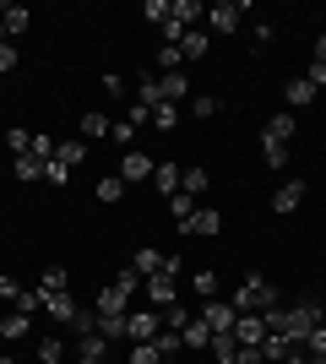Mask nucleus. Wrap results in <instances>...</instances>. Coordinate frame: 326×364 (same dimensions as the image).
Instances as JSON below:
<instances>
[{"label": "nucleus", "instance_id": "2", "mask_svg": "<svg viewBox=\"0 0 326 364\" xmlns=\"http://www.w3.org/2000/svg\"><path fill=\"white\" fill-rule=\"evenodd\" d=\"M229 304L239 310V316H266V310H278V304H283V294H278V283H272V277L250 272L245 283H239V294H234Z\"/></svg>", "mask_w": 326, "mask_h": 364}, {"label": "nucleus", "instance_id": "25", "mask_svg": "<svg viewBox=\"0 0 326 364\" xmlns=\"http://www.w3.org/2000/svg\"><path fill=\"white\" fill-rule=\"evenodd\" d=\"M109 125H114V120H109V114H98V109H87V114H82V136H87V141H98V136H109Z\"/></svg>", "mask_w": 326, "mask_h": 364}, {"label": "nucleus", "instance_id": "12", "mask_svg": "<svg viewBox=\"0 0 326 364\" xmlns=\"http://www.w3.org/2000/svg\"><path fill=\"white\" fill-rule=\"evenodd\" d=\"M299 201H305V185L288 180V185H278V191H272V213H294Z\"/></svg>", "mask_w": 326, "mask_h": 364}, {"label": "nucleus", "instance_id": "13", "mask_svg": "<svg viewBox=\"0 0 326 364\" xmlns=\"http://www.w3.org/2000/svg\"><path fill=\"white\" fill-rule=\"evenodd\" d=\"M131 272H141V277H158V272H163V250H153V245H141L136 256H131Z\"/></svg>", "mask_w": 326, "mask_h": 364}, {"label": "nucleus", "instance_id": "11", "mask_svg": "<svg viewBox=\"0 0 326 364\" xmlns=\"http://www.w3.org/2000/svg\"><path fill=\"white\" fill-rule=\"evenodd\" d=\"M217 228H223V213H217V207H196V218H190V228H185V234L207 240V234H217Z\"/></svg>", "mask_w": 326, "mask_h": 364}, {"label": "nucleus", "instance_id": "31", "mask_svg": "<svg viewBox=\"0 0 326 364\" xmlns=\"http://www.w3.org/2000/svg\"><path fill=\"white\" fill-rule=\"evenodd\" d=\"M82 158H87V147H82V141H60V147H55V164H65V168H77Z\"/></svg>", "mask_w": 326, "mask_h": 364}, {"label": "nucleus", "instance_id": "27", "mask_svg": "<svg viewBox=\"0 0 326 364\" xmlns=\"http://www.w3.org/2000/svg\"><path fill=\"white\" fill-rule=\"evenodd\" d=\"M299 348L310 353V364H326V321H321V326H315L310 337H305V343H299Z\"/></svg>", "mask_w": 326, "mask_h": 364}, {"label": "nucleus", "instance_id": "22", "mask_svg": "<svg viewBox=\"0 0 326 364\" xmlns=\"http://www.w3.org/2000/svg\"><path fill=\"white\" fill-rule=\"evenodd\" d=\"M0 337H6V343H22V337H28V316H22V310L0 316Z\"/></svg>", "mask_w": 326, "mask_h": 364}, {"label": "nucleus", "instance_id": "23", "mask_svg": "<svg viewBox=\"0 0 326 364\" xmlns=\"http://www.w3.org/2000/svg\"><path fill=\"white\" fill-rule=\"evenodd\" d=\"M180 55H185V60H207V33L190 28L185 38H180Z\"/></svg>", "mask_w": 326, "mask_h": 364}, {"label": "nucleus", "instance_id": "41", "mask_svg": "<svg viewBox=\"0 0 326 364\" xmlns=\"http://www.w3.org/2000/svg\"><path fill=\"white\" fill-rule=\"evenodd\" d=\"M190 289L202 294V304H207V299H217V272H196V277H190Z\"/></svg>", "mask_w": 326, "mask_h": 364}, {"label": "nucleus", "instance_id": "57", "mask_svg": "<svg viewBox=\"0 0 326 364\" xmlns=\"http://www.w3.org/2000/svg\"><path fill=\"white\" fill-rule=\"evenodd\" d=\"M0 364H16V359H0Z\"/></svg>", "mask_w": 326, "mask_h": 364}, {"label": "nucleus", "instance_id": "52", "mask_svg": "<svg viewBox=\"0 0 326 364\" xmlns=\"http://www.w3.org/2000/svg\"><path fill=\"white\" fill-rule=\"evenodd\" d=\"M305 82H310V87L321 92V87H326V65H321V60H310V71H305Z\"/></svg>", "mask_w": 326, "mask_h": 364}, {"label": "nucleus", "instance_id": "48", "mask_svg": "<svg viewBox=\"0 0 326 364\" xmlns=\"http://www.w3.org/2000/svg\"><path fill=\"white\" fill-rule=\"evenodd\" d=\"M71 326H77V337L98 332V310H77V321H71Z\"/></svg>", "mask_w": 326, "mask_h": 364}, {"label": "nucleus", "instance_id": "5", "mask_svg": "<svg viewBox=\"0 0 326 364\" xmlns=\"http://www.w3.org/2000/svg\"><path fill=\"white\" fill-rule=\"evenodd\" d=\"M202 321L212 326V337H217V332H234V321H239V310H234L229 299H207V304H202Z\"/></svg>", "mask_w": 326, "mask_h": 364}, {"label": "nucleus", "instance_id": "20", "mask_svg": "<svg viewBox=\"0 0 326 364\" xmlns=\"http://www.w3.org/2000/svg\"><path fill=\"white\" fill-rule=\"evenodd\" d=\"M261 141H294V114H272L261 131Z\"/></svg>", "mask_w": 326, "mask_h": 364}, {"label": "nucleus", "instance_id": "24", "mask_svg": "<svg viewBox=\"0 0 326 364\" xmlns=\"http://www.w3.org/2000/svg\"><path fill=\"white\" fill-rule=\"evenodd\" d=\"M180 337H185V348H207V343H212V326H207L202 316H190V326Z\"/></svg>", "mask_w": 326, "mask_h": 364}, {"label": "nucleus", "instance_id": "43", "mask_svg": "<svg viewBox=\"0 0 326 364\" xmlns=\"http://www.w3.org/2000/svg\"><path fill=\"white\" fill-rule=\"evenodd\" d=\"M217 109H223V104H217V98H207V92H196V98H190V114H196V120H212Z\"/></svg>", "mask_w": 326, "mask_h": 364}, {"label": "nucleus", "instance_id": "45", "mask_svg": "<svg viewBox=\"0 0 326 364\" xmlns=\"http://www.w3.org/2000/svg\"><path fill=\"white\" fill-rule=\"evenodd\" d=\"M158 65H163V71H180V65H185L180 44H163V49H158Z\"/></svg>", "mask_w": 326, "mask_h": 364}, {"label": "nucleus", "instance_id": "53", "mask_svg": "<svg viewBox=\"0 0 326 364\" xmlns=\"http://www.w3.org/2000/svg\"><path fill=\"white\" fill-rule=\"evenodd\" d=\"M125 120H131V125H153V109H147V104H131V114H125Z\"/></svg>", "mask_w": 326, "mask_h": 364}, {"label": "nucleus", "instance_id": "54", "mask_svg": "<svg viewBox=\"0 0 326 364\" xmlns=\"http://www.w3.org/2000/svg\"><path fill=\"white\" fill-rule=\"evenodd\" d=\"M16 294H22V283H16V277H0V299H16Z\"/></svg>", "mask_w": 326, "mask_h": 364}, {"label": "nucleus", "instance_id": "1", "mask_svg": "<svg viewBox=\"0 0 326 364\" xmlns=\"http://www.w3.org/2000/svg\"><path fill=\"white\" fill-rule=\"evenodd\" d=\"M261 321H266V332H272V337H288V343L299 348V343H305V337H310L315 326H321V304H315V299L278 304V310H266Z\"/></svg>", "mask_w": 326, "mask_h": 364}, {"label": "nucleus", "instance_id": "34", "mask_svg": "<svg viewBox=\"0 0 326 364\" xmlns=\"http://www.w3.org/2000/svg\"><path fill=\"white\" fill-rule=\"evenodd\" d=\"M288 104H315V87H310V82H305V76H294V82H288Z\"/></svg>", "mask_w": 326, "mask_h": 364}, {"label": "nucleus", "instance_id": "50", "mask_svg": "<svg viewBox=\"0 0 326 364\" xmlns=\"http://www.w3.org/2000/svg\"><path fill=\"white\" fill-rule=\"evenodd\" d=\"M44 180H49V185H65V180H71V168H65V164H55V158H49V164H44Z\"/></svg>", "mask_w": 326, "mask_h": 364}, {"label": "nucleus", "instance_id": "42", "mask_svg": "<svg viewBox=\"0 0 326 364\" xmlns=\"http://www.w3.org/2000/svg\"><path fill=\"white\" fill-rule=\"evenodd\" d=\"M163 326H169V332H185V326H190V310H185V304H169V310H163Z\"/></svg>", "mask_w": 326, "mask_h": 364}, {"label": "nucleus", "instance_id": "8", "mask_svg": "<svg viewBox=\"0 0 326 364\" xmlns=\"http://www.w3.org/2000/svg\"><path fill=\"white\" fill-rule=\"evenodd\" d=\"M147 299H153V310H169V304H180V289H174V277H147Z\"/></svg>", "mask_w": 326, "mask_h": 364}, {"label": "nucleus", "instance_id": "16", "mask_svg": "<svg viewBox=\"0 0 326 364\" xmlns=\"http://www.w3.org/2000/svg\"><path fill=\"white\" fill-rule=\"evenodd\" d=\"M207 353H212V364H234V359H239V343H234V332H217L212 343H207Z\"/></svg>", "mask_w": 326, "mask_h": 364}, {"label": "nucleus", "instance_id": "44", "mask_svg": "<svg viewBox=\"0 0 326 364\" xmlns=\"http://www.w3.org/2000/svg\"><path fill=\"white\" fill-rule=\"evenodd\" d=\"M55 147H60V141H49L44 131H33V158H38V164H49V158H55Z\"/></svg>", "mask_w": 326, "mask_h": 364}, {"label": "nucleus", "instance_id": "35", "mask_svg": "<svg viewBox=\"0 0 326 364\" xmlns=\"http://www.w3.org/2000/svg\"><path fill=\"white\" fill-rule=\"evenodd\" d=\"M153 125L163 131V136H169L174 125H180V109H174V104H158V109H153Z\"/></svg>", "mask_w": 326, "mask_h": 364}, {"label": "nucleus", "instance_id": "58", "mask_svg": "<svg viewBox=\"0 0 326 364\" xmlns=\"http://www.w3.org/2000/svg\"><path fill=\"white\" fill-rule=\"evenodd\" d=\"M163 364H180V359H163Z\"/></svg>", "mask_w": 326, "mask_h": 364}, {"label": "nucleus", "instance_id": "7", "mask_svg": "<svg viewBox=\"0 0 326 364\" xmlns=\"http://www.w3.org/2000/svg\"><path fill=\"white\" fill-rule=\"evenodd\" d=\"M98 316H131V294H120L114 283H104L98 289V304H93Z\"/></svg>", "mask_w": 326, "mask_h": 364}, {"label": "nucleus", "instance_id": "30", "mask_svg": "<svg viewBox=\"0 0 326 364\" xmlns=\"http://www.w3.org/2000/svg\"><path fill=\"white\" fill-rule=\"evenodd\" d=\"M16 310H22V316H38V310H44V289H22V294H16Z\"/></svg>", "mask_w": 326, "mask_h": 364}, {"label": "nucleus", "instance_id": "14", "mask_svg": "<svg viewBox=\"0 0 326 364\" xmlns=\"http://www.w3.org/2000/svg\"><path fill=\"white\" fill-rule=\"evenodd\" d=\"M44 310H49V316H55V321H65V326H71V321H77V310H82V304L71 299V294H44Z\"/></svg>", "mask_w": 326, "mask_h": 364}, {"label": "nucleus", "instance_id": "17", "mask_svg": "<svg viewBox=\"0 0 326 364\" xmlns=\"http://www.w3.org/2000/svg\"><path fill=\"white\" fill-rule=\"evenodd\" d=\"M169 16H174V22H180L185 33H190V28H196V22L207 16V6H202V0H174V11H169Z\"/></svg>", "mask_w": 326, "mask_h": 364}, {"label": "nucleus", "instance_id": "28", "mask_svg": "<svg viewBox=\"0 0 326 364\" xmlns=\"http://www.w3.org/2000/svg\"><path fill=\"white\" fill-rule=\"evenodd\" d=\"M136 104H147V109H158V104H163V92H158V76H153V71H147V76L136 82Z\"/></svg>", "mask_w": 326, "mask_h": 364}, {"label": "nucleus", "instance_id": "59", "mask_svg": "<svg viewBox=\"0 0 326 364\" xmlns=\"http://www.w3.org/2000/svg\"><path fill=\"white\" fill-rule=\"evenodd\" d=\"M261 364H272V359H261Z\"/></svg>", "mask_w": 326, "mask_h": 364}, {"label": "nucleus", "instance_id": "38", "mask_svg": "<svg viewBox=\"0 0 326 364\" xmlns=\"http://www.w3.org/2000/svg\"><path fill=\"white\" fill-rule=\"evenodd\" d=\"M65 359V343L60 337H44V343H38V364H60Z\"/></svg>", "mask_w": 326, "mask_h": 364}, {"label": "nucleus", "instance_id": "51", "mask_svg": "<svg viewBox=\"0 0 326 364\" xmlns=\"http://www.w3.org/2000/svg\"><path fill=\"white\" fill-rule=\"evenodd\" d=\"M114 289H120V294H136V289H141V272H131V267H125V272H120V283H114Z\"/></svg>", "mask_w": 326, "mask_h": 364}, {"label": "nucleus", "instance_id": "40", "mask_svg": "<svg viewBox=\"0 0 326 364\" xmlns=\"http://www.w3.org/2000/svg\"><path fill=\"white\" fill-rule=\"evenodd\" d=\"M169 11H174V0H147V6H141V16H147V22H158V28L169 22Z\"/></svg>", "mask_w": 326, "mask_h": 364}, {"label": "nucleus", "instance_id": "47", "mask_svg": "<svg viewBox=\"0 0 326 364\" xmlns=\"http://www.w3.org/2000/svg\"><path fill=\"white\" fill-rule=\"evenodd\" d=\"M109 136L120 141V147H131V141H136V125H131V120H114V125H109Z\"/></svg>", "mask_w": 326, "mask_h": 364}, {"label": "nucleus", "instance_id": "15", "mask_svg": "<svg viewBox=\"0 0 326 364\" xmlns=\"http://www.w3.org/2000/svg\"><path fill=\"white\" fill-rule=\"evenodd\" d=\"M169 218L180 223V234H185V228H190V218H196V196H185V191H174V196H169Z\"/></svg>", "mask_w": 326, "mask_h": 364}, {"label": "nucleus", "instance_id": "36", "mask_svg": "<svg viewBox=\"0 0 326 364\" xmlns=\"http://www.w3.org/2000/svg\"><path fill=\"white\" fill-rule=\"evenodd\" d=\"M261 158H266V168H283L288 164V141H261Z\"/></svg>", "mask_w": 326, "mask_h": 364}, {"label": "nucleus", "instance_id": "18", "mask_svg": "<svg viewBox=\"0 0 326 364\" xmlns=\"http://www.w3.org/2000/svg\"><path fill=\"white\" fill-rule=\"evenodd\" d=\"M38 289L44 294H71V272H65V267H44V272H38Z\"/></svg>", "mask_w": 326, "mask_h": 364}, {"label": "nucleus", "instance_id": "33", "mask_svg": "<svg viewBox=\"0 0 326 364\" xmlns=\"http://www.w3.org/2000/svg\"><path fill=\"white\" fill-rule=\"evenodd\" d=\"M98 337H104V343H120L125 337V316H98Z\"/></svg>", "mask_w": 326, "mask_h": 364}, {"label": "nucleus", "instance_id": "56", "mask_svg": "<svg viewBox=\"0 0 326 364\" xmlns=\"http://www.w3.org/2000/svg\"><path fill=\"white\" fill-rule=\"evenodd\" d=\"M315 60L326 65V33H321V38H315Z\"/></svg>", "mask_w": 326, "mask_h": 364}, {"label": "nucleus", "instance_id": "55", "mask_svg": "<svg viewBox=\"0 0 326 364\" xmlns=\"http://www.w3.org/2000/svg\"><path fill=\"white\" fill-rule=\"evenodd\" d=\"M283 364H310V353H305V348H294V353H288Z\"/></svg>", "mask_w": 326, "mask_h": 364}, {"label": "nucleus", "instance_id": "46", "mask_svg": "<svg viewBox=\"0 0 326 364\" xmlns=\"http://www.w3.org/2000/svg\"><path fill=\"white\" fill-rule=\"evenodd\" d=\"M6 147H11V158H22V152H33V136L28 131H6Z\"/></svg>", "mask_w": 326, "mask_h": 364}, {"label": "nucleus", "instance_id": "21", "mask_svg": "<svg viewBox=\"0 0 326 364\" xmlns=\"http://www.w3.org/2000/svg\"><path fill=\"white\" fill-rule=\"evenodd\" d=\"M180 180H185V168H180V164H158L153 168V185H158V191H169V196L180 191Z\"/></svg>", "mask_w": 326, "mask_h": 364}, {"label": "nucleus", "instance_id": "6", "mask_svg": "<svg viewBox=\"0 0 326 364\" xmlns=\"http://www.w3.org/2000/svg\"><path fill=\"white\" fill-rule=\"evenodd\" d=\"M153 158H147V152H136V147H131V152H125V164H120V180L125 185H136V180H153Z\"/></svg>", "mask_w": 326, "mask_h": 364}, {"label": "nucleus", "instance_id": "37", "mask_svg": "<svg viewBox=\"0 0 326 364\" xmlns=\"http://www.w3.org/2000/svg\"><path fill=\"white\" fill-rule=\"evenodd\" d=\"M93 196H98V201H120V196H125V180H120V174H109V180H98Z\"/></svg>", "mask_w": 326, "mask_h": 364}, {"label": "nucleus", "instance_id": "29", "mask_svg": "<svg viewBox=\"0 0 326 364\" xmlns=\"http://www.w3.org/2000/svg\"><path fill=\"white\" fill-rule=\"evenodd\" d=\"M82 359H93V364H109V343L98 332H87L82 337Z\"/></svg>", "mask_w": 326, "mask_h": 364}, {"label": "nucleus", "instance_id": "32", "mask_svg": "<svg viewBox=\"0 0 326 364\" xmlns=\"http://www.w3.org/2000/svg\"><path fill=\"white\" fill-rule=\"evenodd\" d=\"M180 191H185V196H202V191H207V168H202V164H190V168H185V180H180Z\"/></svg>", "mask_w": 326, "mask_h": 364}, {"label": "nucleus", "instance_id": "9", "mask_svg": "<svg viewBox=\"0 0 326 364\" xmlns=\"http://www.w3.org/2000/svg\"><path fill=\"white\" fill-rule=\"evenodd\" d=\"M158 92H163V104H180V98H190V76L185 71H163L158 76Z\"/></svg>", "mask_w": 326, "mask_h": 364}, {"label": "nucleus", "instance_id": "19", "mask_svg": "<svg viewBox=\"0 0 326 364\" xmlns=\"http://www.w3.org/2000/svg\"><path fill=\"white\" fill-rule=\"evenodd\" d=\"M11 174H16L22 185H33V180H44V164H38L33 152H22V158H11Z\"/></svg>", "mask_w": 326, "mask_h": 364}, {"label": "nucleus", "instance_id": "4", "mask_svg": "<svg viewBox=\"0 0 326 364\" xmlns=\"http://www.w3.org/2000/svg\"><path fill=\"white\" fill-rule=\"evenodd\" d=\"M239 0H217V6H207V28L212 33H239Z\"/></svg>", "mask_w": 326, "mask_h": 364}, {"label": "nucleus", "instance_id": "49", "mask_svg": "<svg viewBox=\"0 0 326 364\" xmlns=\"http://www.w3.org/2000/svg\"><path fill=\"white\" fill-rule=\"evenodd\" d=\"M16 65H22V60H16V44L6 38V44H0V76H6V71H16Z\"/></svg>", "mask_w": 326, "mask_h": 364}, {"label": "nucleus", "instance_id": "26", "mask_svg": "<svg viewBox=\"0 0 326 364\" xmlns=\"http://www.w3.org/2000/svg\"><path fill=\"white\" fill-rule=\"evenodd\" d=\"M153 348L163 353V359H180V348H185V337H180V332H169V326H163V332L153 337Z\"/></svg>", "mask_w": 326, "mask_h": 364}, {"label": "nucleus", "instance_id": "10", "mask_svg": "<svg viewBox=\"0 0 326 364\" xmlns=\"http://www.w3.org/2000/svg\"><path fill=\"white\" fill-rule=\"evenodd\" d=\"M0 28H6V38H16V33L33 28V11L28 6H0Z\"/></svg>", "mask_w": 326, "mask_h": 364}, {"label": "nucleus", "instance_id": "3", "mask_svg": "<svg viewBox=\"0 0 326 364\" xmlns=\"http://www.w3.org/2000/svg\"><path fill=\"white\" fill-rule=\"evenodd\" d=\"M158 332H163V310H131L125 316V337L131 343H153Z\"/></svg>", "mask_w": 326, "mask_h": 364}, {"label": "nucleus", "instance_id": "39", "mask_svg": "<svg viewBox=\"0 0 326 364\" xmlns=\"http://www.w3.org/2000/svg\"><path fill=\"white\" fill-rule=\"evenodd\" d=\"M125 364H163V353H158L153 343H131V359Z\"/></svg>", "mask_w": 326, "mask_h": 364}, {"label": "nucleus", "instance_id": "60", "mask_svg": "<svg viewBox=\"0 0 326 364\" xmlns=\"http://www.w3.org/2000/svg\"><path fill=\"white\" fill-rule=\"evenodd\" d=\"M109 364H114V359H109Z\"/></svg>", "mask_w": 326, "mask_h": 364}]
</instances>
